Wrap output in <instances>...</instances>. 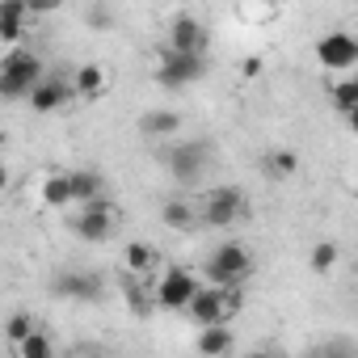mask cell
I'll return each mask as SVG.
<instances>
[{
    "label": "cell",
    "instance_id": "6da1fadb",
    "mask_svg": "<svg viewBox=\"0 0 358 358\" xmlns=\"http://www.w3.org/2000/svg\"><path fill=\"white\" fill-rule=\"evenodd\" d=\"M43 80H47V68H43V59L34 51H26V47L5 51V59H0V93L9 101H22V97L30 101V93Z\"/></svg>",
    "mask_w": 358,
    "mask_h": 358
},
{
    "label": "cell",
    "instance_id": "7a4b0ae2",
    "mask_svg": "<svg viewBox=\"0 0 358 358\" xmlns=\"http://www.w3.org/2000/svg\"><path fill=\"white\" fill-rule=\"evenodd\" d=\"M203 274H207L211 287H245L249 274H253V253L241 241H224V245H215L207 253Z\"/></svg>",
    "mask_w": 358,
    "mask_h": 358
},
{
    "label": "cell",
    "instance_id": "3957f363",
    "mask_svg": "<svg viewBox=\"0 0 358 358\" xmlns=\"http://www.w3.org/2000/svg\"><path fill=\"white\" fill-rule=\"evenodd\" d=\"M164 164H169V177L182 186H194L203 182V173L211 164V148L203 139H177L169 152H164Z\"/></svg>",
    "mask_w": 358,
    "mask_h": 358
},
{
    "label": "cell",
    "instance_id": "277c9868",
    "mask_svg": "<svg viewBox=\"0 0 358 358\" xmlns=\"http://www.w3.org/2000/svg\"><path fill=\"white\" fill-rule=\"evenodd\" d=\"M245 211H249V203H245V190H236V186H215L199 199V220L207 228H232L236 220H245Z\"/></svg>",
    "mask_w": 358,
    "mask_h": 358
},
{
    "label": "cell",
    "instance_id": "5b68a950",
    "mask_svg": "<svg viewBox=\"0 0 358 358\" xmlns=\"http://www.w3.org/2000/svg\"><path fill=\"white\" fill-rule=\"evenodd\" d=\"M207 76V55H182V51H160V64H156V85L160 89H186V85H199Z\"/></svg>",
    "mask_w": 358,
    "mask_h": 358
},
{
    "label": "cell",
    "instance_id": "8992f818",
    "mask_svg": "<svg viewBox=\"0 0 358 358\" xmlns=\"http://www.w3.org/2000/svg\"><path fill=\"white\" fill-rule=\"evenodd\" d=\"M199 291H203V287H199V278H194L190 270L173 266V270L160 278V287H156V308H164V312H190V303H194Z\"/></svg>",
    "mask_w": 358,
    "mask_h": 358
},
{
    "label": "cell",
    "instance_id": "52a82bcc",
    "mask_svg": "<svg viewBox=\"0 0 358 358\" xmlns=\"http://www.w3.org/2000/svg\"><path fill=\"white\" fill-rule=\"evenodd\" d=\"M164 47H169V51H182V55H207L211 34H207V26H203L199 17L182 13V17L169 22V43H164Z\"/></svg>",
    "mask_w": 358,
    "mask_h": 358
},
{
    "label": "cell",
    "instance_id": "ba28073f",
    "mask_svg": "<svg viewBox=\"0 0 358 358\" xmlns=\"http://www.w3.org/2000/svg\"><path fill=\"white\" fill-rule=\"evenodd\" d=\"M51 291L64 295V299H72V303H93V299H101L106 282H101V274H93V270H64V274H55Z\"/></svg>",
    "mask_w": 358,
    "mask_h": 358
},
{
    "label": "cell",
    "instance_id": "9c48e42d",
    "mask_svg": "<svg viewBox=\"0 0 358 358\" xmlns=\"http://www.w3.org/2000/svg\"><path fill=\"white\" fill-rule=\"evenodd\" d=\"M72 232H76L80 241H89V245L110 241V236H114V211H110V203L97 199L93 207H80V215L72 220Z\"/></svg>",
    "mask_w": 358,
    "mask_h": 358
},
{
    "label": "cell",
    "instance_id": "30bf717a",
    "mask_svg": "<svg viewBox=\"0 0 358 358\" xmlns=\"http://www.w3.org/2000/svg\"><path fill=\"white\" fill-rule=\"evenodd\" d=\"M316 59H320L324 68H333V72L354 68V64H358V38H354V34L333 30V34H324V38L316 43Z\"/></svg>",
    "mask_w": 358,
    "mask_h": 358
},
{
    "label": "cell",
    "instance_id": "8fae6325",
    "mask_svg": "<svg viewBox=\"0 0 358 358\" xmlns=\"http://www.w3.org/2000/svg\"><path fill=\"white\" fill-rule=\"evenodd\" d=\"M190 320L199 329H211V324H224L228 320V303H224V291L220 287H203L190 303Z\"/></svg>",
    "mask_w": 358,
    "mask_h": 358
},
{
    "label": "cell",
    "instance_id": "7c38bea8",
    "mask_svg": "<svg viewBox=\"0 0 358 358\" xmlns=\"http://www.w3.org/2000/svg\"><path fill=\"white\" fill-rule=\"evenodd\" d=\"M76 97V89H72V80H59V76H47L34 93H30V106H34V114H55L59 106H68Z\"/></svg>",
    "mask_w": 358,
    "mask_h": 358
},
{
    "label": "cell",
    "instance_id": "4fadbf2b",
    "mask_svg": "<svg viewBox=\"0 0 358 358\" xmlns=\"http://www.w3.org/2000/svg\"><path fill=\"white\" fill-rule=\"evenodd\" d=\"M68 177H72V199L80 207H93L97 199H106V177L97 169H68Z\"/></svg>",
    "mask_w": 358,
    "mask_h": 358
},
{
    "label": "cell",
    "instance_id": "5bb4252c",
    "mask_svg": "<svg viewBox=\"0 0 358 358\" xmlns=\"http://www.w3.org/2000/svg\"><path fill=\"white\" fill-rule=\"evenodd\" d=\"M34 9L22 5V0H9V5H0V38L5 43H22L26 38V17Z\"/></svg>",
    "mask_w": 358,
    "mask_h": 358
},
{
    "label": "cell",
    "instance_id": "9a60e30c",
    "mask_svg": "<svg viewBox=\"0 0 358 358\" xmlns=\"http://www.w3.org/2000/svg\"><path fill=\"white\" fill-rule=\"evenodd\" d=\"M182 131V114H173V110H152L139 118V135L143 139H169Z\"/></svg>",
    "mask_w": 358,
    "mask_h": 358
},
{
    "label": "cell",
    "instance_id": "2e32d148",
    "mask_svg": "<svg viewBox=\"0 0 358 358\" xmlns=\"http://www.w3.org/2000/svg\"><path fill=\"white\" fill-rule=\"evenodd\" d=\"M160 220H164L169 228H177V232H190V228L203 224V220H199V203H186V199H169V203L160 207Z\"/></svg>",
    "mask_w": 358,
    "mask_h": 358
},
{
    "label": "cell",
    "instance_id": "e0dca14e",
    "mask_svg": "<svg viewBox=\"0 0 358 358\" xmlns=\"http://www.w3.org/2000/svg\"><path fill=\"white\" fill-rule=\"evenodd\" d=\"M72 89H76L80 101H97V97L106 93V72H101L97 64H80V68L72 72Z\"/></svg>",
    "mask_w": 358,
    "mask_h": 358
},
{
    "label": "cell",
    "instance_id": "ac0fdd59",
    "mask_svg": "<svg viewBox=\"0 0 358 358\" xmlns=\"http://www.w3.org/2000/svg\"><path fill=\"white\" fill-rule=\"evenodd\" d=\"M228 350H232V329H228V324L199 329V354H203V358H224Z\"/></svg>",
    "mask_w": 358,
    "mask_h": 358
},
{
    "label": "cell",
    "instance_id": "d6986e66",
    "mask_svg": "<svg viewBox=\"0 0 358 358\" xmlns=\"http://www.w3.org/2000/svg\"><path fill=\"white\" fill-rule=\"evenodd\" d=\"M43 203L55 207V211H64L68 203H76V199H72V177H68V173H51L47 182H43Z\"/></svg>",
    "mask_w": 358,
    "mask_h": 358
},
{
    "label": "cell",
    "instance_id": "ffe728a7",
    "mask_svg": "<svg viewBox=\"0 0 358 358\" xmlns=\"http://www.w3.org/2000/svg\"><path fill=\"white\" fill-rule=\"evenodd\" d=\"M329 97H333V106L350 118V114L358 110V85H354V76H350V80H337V85L329 89Z\"/></svg>",
    "mask_w": 358,
    "mask_h": 358
},
{
    "label": "cell",
    "instance_id": "44dd1931",
    "mask_svg": "<svg viewBox=\"0 0 358 358\" xmlns=\"http://www.w3.org/2000/svg\"><path fill=\"white\" fill-rule=\"evenodd\" d=\"M17 358H55V345H51V337L38 329L34 337H26V341L17 345Z\"/></svg>",
    "mask_w": 358,
    "mask_h": 358
},
{
    "label": "cell",
    "instance_id": "7402d4cb",
    "mask_svg": "<svg viewBox=\"0 0 358 358\" xmlns=\"http://www.w3.org/2000/svg\"><path fill=\"white\" fill-rule=\"evenodd\" d=\"M5 333H9V341H13V345H22L26 337H34V333H38V324H34V316H30V312H13Z\"/></svg>",
    "mask_w": 358,
    "mask_h": 358
},
{
    "label": "cell",
    "instance_id": "603a6c76",
    "mask_svg": "<svg viewBox=\"0 0 358 358\" xmlns=\"http://www.w3.org/2000/svg\"><path fill=\"white\" fill-rule=\"evenodd\" d=\"M295 169H299L295 152H270V156H266V173H274V177H291Z\"/></svg>",
    "mask_w": 358,
    "mask_h": 358
},
{
    "label": "cell",
    "instance_id": "cb8c5ba5",
    "mask_svg": "<svg viewBox=\"0 0 358 358\" xmlns=\"http://www.w3.org/2000/svg\"><path fill=\"white\" fill-rule=\"evenodd\" d=\"M127 308H131L135 316H148V312L156 308V295H148V291H139L135 282H127Z\"/></svg>",
    "mask_w": 358,
    "mask_h": 358
},
{
    "label": "cell",
    "instance_id": "d4e9b609",
    "mask_svg": "<svg viewBox=\"0 0 358 358\" xmlns=\"http://www.w3.org/2000/svg\"><path fill=\"white\" fill-rule=\"evenodd\" d=\"M333 266H337V245H329V241L316 245V249H312V270H316V274H329Z\"/></svg>",
    "mask_w": 358,
    "mask_h": 358
},
{
    "label": "cell",
    "instance_id": "484cf974",
    "mask_svg": "<svg viewBox=\"0 0 358 358\" xmlns=\"http://www.w3.org/2000/svg\"><path fill=\"white\" fill-rule=\"evenodd\" d=\"M127 266L131 270H152L156 266V253L148 245H127Z\"/></svg>",
    "mask_w": 358,
    "mask_h": 358
},
{
    "label": "cell",
    "instance_id": "4316f807",
    "mask_svg": "<svg viewBox=\"0 0 358 358\" xmlns=\"http://www.w3.org/2000/svg\"><path fill=\"white\" fill-rule=\"evenodd\" d=\"M224 291V303H228V316L245 308V287H220Z\"/></svg>",
    "mask_w": 358,
    "mask_h": 358
},
{
    "label": "cell",
    "instance_id": "83f0119b",
    "mask_svg": "<svg viewBox=\"0 0 358 358\" xmlns=\"http://www.w3.org/2000/svg\"><path fill=\"white\" fill-rule=\"evenodd\" d=\"M89 22H93V26H106V22H110V13H106V9H89Z\"/></svg>",
    "mask_w": 358,
    "mask_h": 358
},
{
    "label": "cell",
    "instance_id": "f1b7e54d",
    "mask_svg": "<svg viewBox=\"0 0 358 358\" xmlns=\"http://www.w3.org/2000/svg\"><path fill=\"white\" fill-rule=\"evenodd\" d=\"M345 122H350V131H354V135H358V110H354V114H350V118H345Z\"/></svg>",
    "mask_w": 358,
    "mask_h": 358
},
{
    "label": "cell",
    "instance_id": "f546056e",
    "mask_svg": "<svg viewBox=\"0 0 358 358\" xmlns=\"http://www.w3.org/2000/svg\"><path fill=\"white\" fill-rule=\"evenodd\" d=\"M245 358H274V354H266V350H253V354H245Z\"/></svg>",
    "mask_w": 358,
    "mask_h": 358
},
{
    "label": "cell",
    "instance_id": "4dcf8cb0",
    "mask_svg": "<svg viewBox=\"0 0 358 358\" xmlns=\"http://www.w3.org/2000/svg\"><path fill=\"white\" fill-rule=\"evenodd\" d=\"M93 358H110V354H93Z\"/></svg>",
    "mask_w": 358,
    "mask_h": 358
},
{
    "label": "cell",
    "instance_id": "1f68e13d",
    "mask_svg": "<svg viewBox=\"0 0 358 358\" xmlns=\"http://www.w3.org/2000/svg\"><path fill=\"white\" fill-rule=\"evenodd\" d=\"M354 194H358V190H354Z\"/></svg>",
    "mask_w": 358,
    "mask_h": 358
}]
</instances>
